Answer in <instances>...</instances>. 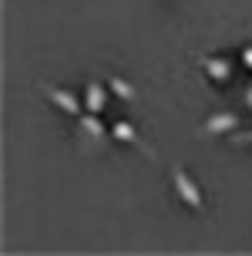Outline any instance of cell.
<instances>
[{"label": "cell", "mask_w": 252, "mask_h": 256, "mask_svg": "<svg viewBox=\"0 0 252 256\" xmlns=\"http://www.w3.org/2000/svg\"><path fill=\"white\" fill-rule=\"evenodd\" d=\"M172 182H175V192H178V199L189 206V209H205V199H202V189L195 186V179H192L189 172L182 166L172 168Z\"/></svg>", "instance_id": "6da1fadb"}, {"label": "cell", "mask_w": 252, "mask_h": 256, "mask_svg": "<svg viewBox=\"0 0 252 256\" xmlns=\"http://www.w3.org/2000/svg\"><path fill=\"white\" fill-rule=\"evenodd\" d=\"M44 94H47L50 102L61 108L64 115H71V118H81V115H84V102H77L74 91H67V88H54V84H44Z\"/></svg>", "instance_id": "7a4b0ae2"}, {"label": "cell", "mask_w": 252, "mask_h": 256, "mask_svg": "<svg viewBox=\"0 0 252 256\" xmlns=\"http://www.w3.org/2000/svg\"><path fill=\"white\" fill-rule=\"evenodd\" d=\"M239 128V115H232V112H219L205 122V132L209 135H229V132H236Z\"/></svg>", "instance_id": "3957f363"}, {"label": "cell", "mask_w": 252, "mask_h": 256, "mask_svg": "<svg viewBox=\"0 0 252 256\" xmlns=\"http://www.w3.org/2000/svg\"><path fill=\"white\" fill-rule=\"evenodd\" d=\"M104 104H108V91H104V84L91 81L88 88H84V112L101 115V112H104Z\"/></svg>", "instance_id": "277c9868"}, {"label": "cell", "mask_w": 252, "mask_h": 256, "mask_svg": "<svg viewBox=\"0 0 252 256\" xmlns=\"http://www.w3.org/2000/svg\"><path fill=\"white\" fill-rule=\"evenodd\" d=\"M205 74H209V81H215V84H226L229 78H232V64L226 61V58H205Z\"/></svg>", "instance_id": "5b68a950"}, {"label": "cell", "mask_w": 252, "mask_h": 256, "mask_svg": "<svg viewBox=\"0 0 252 256\" xmlns=\"http://www.w3.org/2000/svg\"><path fill=\"white\" fill-rule=\"evenodd\" d=\"M77 125L84 128V135H88V138H94V142H104V125L98 122V115H94V112H84V115L77 118Z\"/></svg>", "instance_id": "8992f818"}, {"label": "cell", "mask_w": 252, "mask_h": 256, "mask_svg": "<svg viewBox=\"0 0 252 256\" xmlns=\"http://www.w3.org/2000/svg\"><path fill=\"white\" fill-rule=\"evenodd\" d=\"M111 135H114L118 142H125V145H141V138H138V132H135V125H128L125 118H121V122H114Z\"/></svg>", "instance_id": "52a82bcc"}, {"label": "cell", "mask_w": 252, "mask_h": 256, "mask_svg": "<svg viewBox=\"0 0 252 256\" xmlns=\"http://www.w3.org/2000/svg\"><path fill=\"white\" fill-rule=\"evenodd\" d=\"M108 88H111L118 98H125V102H131V98H135V88L128 84L125 78H111V81H108Z\"/></svg>", "instance_id": "ba28073f"}, {"label": "cell", "mask_w": 252, "mask_h": 256, "mask_svg": "<svg viewBox=\"0 0 252 256\" xmlns=\"http://www.w3.org/2000/svg\"><path fill=\"white\" fill-rule=\"evenodd\" d=\"M242 64L252 71V48H242Z\"/></svg>", "instance_id": "9c48e42d"}, {"label": "cell", "mask_w": 252, "mask_h": 256, "mask_svg": "<svg viewBox=\"0 0 252 256\" xmlns=\"http://www.w3.org/2000/svg\"><path fill=\"white\" fill-rule=\"evenodd\" d=\"M236 142H239V145H246V142H252V132H242V135H236Z\"/></svg>", "instance_id": "30bf717a"}, {"label": "cell", "mask_w": 252, "mask_h": 256, "mask_svg": "<svg viewBox=\"0 0 252 256\" xmlns=\"http://www.w3.org/2000/svg\"><path fill=\"white\" fill-rule=\"evenodd\" d=\"M246 104L252 108V88H246Z\"/></svg>", "instance_id": "8fae6325"}]
</instances>
